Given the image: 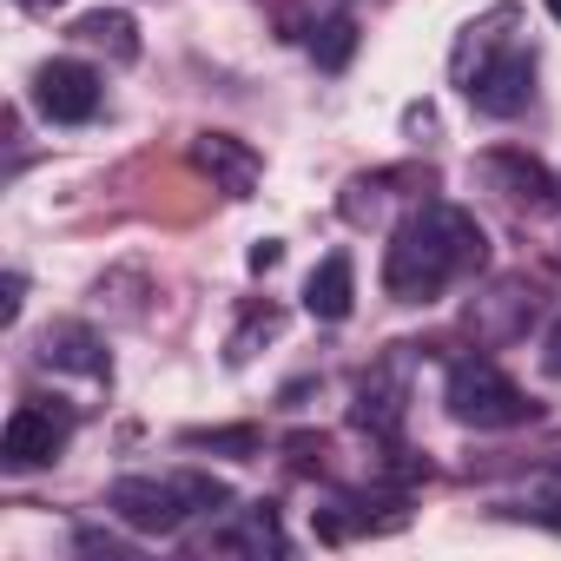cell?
Here are the masks:
<instances>
[{"mask_svg":"<svg viewBox=\"0 0 561 561\" xmlns=\"http://www.w3.org/2000/svg\"><path fill=\"white\" fill-rule=\"evenodd\" d=\"M489 264V238L476 225V211L449 205V198H416L383 251V291L397 305H436L449 285L476 277Z\"/></svg>","mask_w":561,"mask_h":561,"instance_id":"1","label":"cell"},{"mask_svg":"<svg viewBox=\"0 0 561 561\" xmlns=\"http://www.w3.org/2000/svg\"><path fill=\"white\" fill-rule=\"evenodd\" d=\"M106 508L133 528V535H179L192 515H218L231 508V489L205 469H172V476H119L106 489Z\"/></svg>","mask_w":561,"mask_h":561,"instance_id":"2","label":"cell"},{"mask_svg":"<svg viewBox=\"0 0 561 561\" xmlns=\"http://www.w3.org/2000/svg\"><path fill=\"white\" fill-rule=\"evenodd\" d=\"M443 403L462 430H522L535 423L541 410L528 403V390H515L489 357H462L449 364V383H443Z\"/></svg>","mask_w":561,"mask_h":561,"instance_id":"3","label":"cell"},{"mask_svg":"<svg viewBox=\"0 0 561 561\" xmlns=\"http://www.w3.org/2000/svg\"><path fill=\"white\" fill-rule=\"evenodd\" d=\"M410 370H416V344H390V351L357 377L351 423H357L370 443H397V436H403V423H410Z\"/></svg>","mask_w":561,"mask_h":561,"instance_id":"4","label":"cell"},{"mask_svg":"<svg viewBox=\"0 0 561 561\" xmlns=\"http://www.w3.org/2000/svg\"><path fill=\"white\" fill-rule=\"evenodd\" d=\"M67 443H73V410L54 397H27V403H14L8 430H0V469L8 476L47 469V462H60Z\"/></svg>","mask_w":561,"mask_h":561,"instance_id":"5","label":"cell"},{"mask_svg":"<svg viewBox=\"0 0 561 561\" xmlns=\"http://www.w3.org/2000/svg\"><path fill=\"white\" fill-rule=\"evenodd\" d=\"M456 87H462V100H469L482 119H515V113H528V100H535V54H528L522 41H508V47L482 54Z\"/></svg>","mask_w":561,"mask_h":561,"instance_id":"6","label":"cell"},{"mask_svg":"<svg viewBox=\"0 0 561 561\" xmlns=\"http://www.w3.org/2000/svg\"><path fill=\"white\" fill-rule=\"evenodd\" d=\"M100 100H106V87H100V73H93L87 60H47V67L34 73V106H41L54 126H87V119L100 113Z\"/></svg>","mask_w":561,"mask_h":561,"instance_id":"7","label":"cell"},{"mask_svg":"<svg viewBox=\"0 0 561 561\" xmlns=\"http://www.w3.org/2000/svg\"><path fill=\"white\" fill-rule=\"evenodd\" d=\"M528 318H535V285H528V277H495L489 291L469 298V337L489 344V351L515 344L528 331Z\"/></svg>","mask_w":561,"mask_h":561,"instance_id":"8","label":"cell"},{"mask_svg":"<svg viewBox=\"0 0 561 561\" xmlns=\"http://www.w3.org/2000/svg\"><path fill=\"white\" fill-rule=\"evenodd\" d=\"M192 165H198V172L211 179V192H225V198H251L257 179H264L257 146L238 139V133H198V139H192Z\"/></svg>","mask_w":561,"mask_h":561,"instance_id":"9","label":"cell"},{"mask_svg":"<svg viewBox=\"0 0 561 561\" xmlns=\"http://www.w3.org/2000/svg\"><path fill=\"white\" fill-rule=\"evenodd\" d=\"M34 364H41V370H60V377H93V383H113V357H106L100 331H93V324H80V318L47 324V331H41Z\"/></svg>","mask_w":561,"mask_h":561,"instance_id":"10","label":"cell"},{"mask_svg":"<svg viewBox=\"0 0 561 561\" xmlns=\"http://www.w3.org/2000/svg\"><path fill=\"white\" fill-rule=\"evenodd\" d=\"M476 179H482L495 198H508V205H528V211L554 205V172H548L541 159L515 152V146H495V152H482V159H476Z\"/></svg>","mask_w":561,"mask_h":561,"instance_id":"11","label":"cell"},{"mask_svg":"<svg viewBox=\"0 0 561 561\" xmlns=\"http://www.w3.org/2000/svg\"><path fill=\"white\" fill-rule=\"evenodd\" d=\"M205 548H218V554H285L291 541H285V522H277V502H251V508H231V522L225 528H211V541Z\"/></svg>","mask_w":561,"mask_h":561,"instance_id":"12","label":"cell"},{"mask_svg":"<svg viewBox=\"0 0 561 561\" xmlns=\"http://www.w3.org/2000/svg\"><path fill=\"white\" fill-rule=\"evenodd\" d=\"M351 305H357V264H351V251H331V257L305 277V311H311L318 324H344Z\"/></svg>","mask_w":561,"mask_h":561,"instance_id":"13","label":"cell"},{"mask_svg":"<svg viewBox=\"0 0 561 561\" xmlns=\"http://www.w3.org/2000/svg\"><path fill=\"white\" fill-rule=\"evenodd\" d=\"M73 41L93 47V54H106L113 67H133V60H139V21H133L126 8H93V14H80V21H73Z\"/></svg>","mask_w":561,"mask_h":561,"instance_id":"14","label":"cell"},{"mask_svg":"<svg viewBox=\"0 0 561 561\" xmlns=\"http://www.w3.org/2000/svg\"><path fill=\"white\" fill-rule=\"evenodd\" d=\"M277 331H285V305H271V298H251L244 311H238V324H231V337H225V364L231 370H244Z\"/></svg>","mask_w":561,"mask_h":561,"instance_id":"15","label":"cell"},{"mask_svg":"<svg viewBox=\"0 0 561 561\" xmlns=\"http://www.w3.org/2000/svg\"><path fill=\"white\" fill-rule=\"evenodd\" d=\"M515 21H522V8H508V0H502V8H489L482 21H469V27H462V41H456V54H449V73L462 80V73H469V67H476L482 54L508 47V41H515V34H508Z\"/></svg>","mask_w":561,"mask_h":561,"instance_id":"16","label":"cell"},{"mask_svg":"<svg viewBox=\"0 0 561 561\" xmlns=\"http://www.w3.org/2000/svg\"><path fill=\"white\" fill-rule=\"evenodd\" d=\"M410 179H416V172H364V179H351V185H344V218H351V225L383 218L390 192H397V185H410Z\"/></svg>","mask_w":561,"mask_h":561,"instance_id":"17","label":"cell"},{"mask_svg":"<svg viewBox=\"0 0 561 561\" xmlns=\"http://www.w3.org/2000/svg\"><path fill=\"white\" fill-rule=\"evenodd\" d=\"M179 449H211V456H231V462H251L264 456V430L257 423H225V430H185Z\"/></svg>","mask_w":561,"mask_h":561,"instance_id":"18","label":"cell"},{"mask_svg":"<svg viewBox=\"0 0 561 561\" xmlns=\"http://www.w3.org/2000/svg\"><path fill=\"white\" fill-rule=\"evenodd\" d=\"M351 54H357V21H351V14H331V21L311 34V60H318V73H344Z\"/></svg>","mask_w":561,"mask_h":561,"instance_id":"19","label":"cell"},{"mask_svg":"<svg viewBox=\"0 0 561 561\" xmlns=\"http://www.w3.org/2000/svg\"><path fill=\"white\" fill-rule=\"evenodd\" d=\"M515 515H528V522H541V528L561 535V489H535L528 502H515Z\"/></svg>","mask_w":561,"mask_h":561,"instance_id":"20","label":"cell"},{"mask_svg":"<svg viewBox=\"0 0 561 561\" xmlns=\"http://www.w3.org/2000/svg\"><path fill=\"white\" fill-rule=\"evenodd\" d=\"M21 305H27V277H21V271H8V285H0V324H14V318H21Z\"/></svg>","mask_w":561,"mask_h":561,"instance_id":"21","label":"cell"},{"mask_svg":"<svg viewBox=\"0 0 561 561\" xmlns=\"http://www.w3.org/2000/svg\"><path fill=\"white\" fill-rule=\"evenodd\" d=\"M244 264H251V271H257V277H264V271H277V264H285V244H277V238H257V244H251V257H244Z\"/></svg>","mask_w":561,"mask_h":561,"instance_id":"22","label":"cell"},{"mask_svg":"<svg viewBox=\"0 0 561 561\" xmlns=\"http://www.w3.org/2000/svg\"><path fill=\"white\" fill-rule=\"evenodd\" d=\"M541 377H554L561 383V318L548 324V337H541Z\"/></svg>","mask_w":561,"mask_h":561,"instance_id":"23","label":"cell"},{"mask_svg":"<svg viewBox=\"0 0 561 561\" xmlns=\"http://www.w3.org/2000/svg\"><path fill=\"white\" fill-rule=\"evenodd\" d=\"M21 8H34V14H47V8H60V0H21Z\"/></svg>","mask_w":561,"mask_h":561,"instance_id":"24","label":"cell"},{"mask_svg":"<svg viewBox=\"0 0 561 561\" xmlns=\"http://www.w3.org/2000/svg\"><path fill=\"white\" fill-rule=\"evenodd\" d=\"M541 8H548V21H561V0H541Z\"/></svg>","mask_w":561,"mask_h":561,"instance_id":"25","label":"cell"},{"mask_svg":"<svg viewBox=\"0 0 561 561\" xmlns=\"http://www.w3.org/2000/svg\"><path fill=\"white\" fill-rule=\"evenodd\" d=\"M554 469H561V456H554Z\"/></svg>","mask_w":561,"mask_h":561,"instance_id":"26","label":"cell"}]
</instances>
